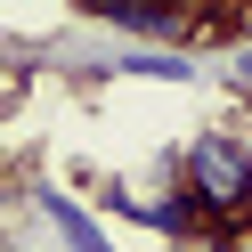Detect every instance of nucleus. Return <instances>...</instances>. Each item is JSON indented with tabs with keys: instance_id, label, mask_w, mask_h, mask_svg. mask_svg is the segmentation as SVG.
I'll use <instances>...</instances> for the list:
<instances>
[{
	"instance_id": "nucleus-4",
	"label": "nucleus",
	"mask_w": 252,
	"mask_h": 252,
	"mask_svg": "<svg viewBox=\"0 0 252 252\" xmlns=\"http://www.w3.org/2000/svg\"><path fill=\"white\" fill-rule=\"evenodd\" d=\"M236 82H252V41H236Z\"/></svg>"
},
{
	"instance_id": "nucleus-3",
	"label": "nucleus",
	"mask_w": 252,
	"mask_h": 252,
	"mask_svg": "<svg viewBox=\"0 0 252 252\" xmlns=\"http://www.w3.org/2000/svg\"><path fill=\"white\" fill-rule=\"evenodd\" d=\"M122 73H147V82H195V57L163 49V57H122Z\"/></svg>"
},
{
	"instance_id": "nucleus-1",
	"label": "nucleus",
	"mask_w": 252,
	"mask_h": 252,
	"mask_svg": "<svg viewBox=\"0 0 252 252\" xmlns=\"http://www.w3.org/2000/svg\"><path fill=\"white\" fill-rule=\"evenodd\" d=\"M171 179L195 187L212 220H236V212L252 203V147H244V138H228V130H203L187 155H171Z\"/></svg>"
},
{
	"instance_id": "nucleus-2",
	"label": "nucleus",
	"mask_w": 252,
	"mask_h": 252,
	"mask_svg": "<svg viewBox=\"0 0 252 252\" xmlns=\"http://www.w3.org/2000/svg\"><path fill=\"white\" fill-rule=\"evenodd\" d=\"M41 212L57 220V236H65V252H114V236L98 228V220L82 212V203L73 195H57V187H41Z\"/></svg>"
}]
</instances>
